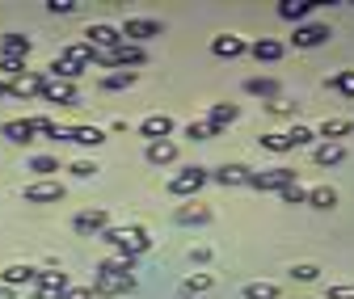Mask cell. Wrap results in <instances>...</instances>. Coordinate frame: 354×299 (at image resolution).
<instances>
[{
	"instance_id": "obj_1",
	"label": "cell",
	"mask_w": 354,
	"mask_h": 299,
	"mask_svg": "<svg viewBox=\"0 0 354 299\" xmlns=\"http://www.w3.org/2000/svg\"><path fill=\"white\" fill-rule=\"evenodd\" d=\"M102 240H106V244H114L122 258H140V253H148V249H152V240H148V232H144V228H106V232H102Z\"/></svg>"
},
{
	"instance_id": "obj_2",
	"label": "cell",
	"mask_w": 354,
	"mask_h": 299,
	"mask_svg": "<svg viewBox=\"0 0 354 299\" xmlns=\"http://www.w3.org/2000/svg\"><path fill=\"white\" fill-rule=\"evenodd\" d=\"M144 59L148 55H144V47H136V42H118L114 51H97L93 55V64H102V68H136Z\"/></svg>"
},
{
	"instance_id": "obj_3",
	"label": "cell",
	"mask_w": 354,
	"mask_h": 299,
	"mask_svg": "<svg viewBox=\"0 0 354 299\" xmlns=\"http://www.w3.org/2000/svg\"><path fill=\"white\" fill-rule=\"evenodd\" d=\"M207 182H211L207 168H203V164H190V168H182V173H173V177H169V194L186 198V194H198Z\"/></svg>"
},
{
	"instance_id": "obj_4",
	"label": "cell",
	"mask_w": 354,
	"mask_h": 299,
	"mask_svg": "<svg viewBox=\"0 0 354 299\" xmlns=\"http://www.w3.org/2000/svg\"><path fill=\"white\" fill-rule=\"evenodd\" d=\"M295 182H299L295 168H283V164H279V168H261V173H249V186H253V190H279V194H283V190L295 186Z\"/></svg>"
},
{
	"instance_id": "obj_5",
	"label": "cell",
	"mask_w": 354,
	"mask_h": 299,
	"mask_svg": "<svg viewBox=\"0 0 354 299\" xmlns=\"http://www.w3.org/2000/svg\"><path fill=\"white\" fill-rule=\"evenodd\" d=\"M51 139H68V144H80V148H102L106 131L102 126H55Z\"/></svg>"
},
{
	"instance_id": "obj_6",
	"label": "cell",
	"mask_w": 354,
	"mask_h": 299,
	"mask_svg": "<svg viewBox=\"0 0 354 299\" xmlns=\"http://www.w3.org/2000/svg\"><path fill=\"white\" fill-rule=\"evenodd\" d=\"M64 291H68V274L64 270H38L34 299H64Z\"/></svg>"
},
{
	"instance_id": "obj_7",
	"label": "cell",
	"mask_w": 354,
	"mask_h": 299,
	"mask_svg": "<svg viewBox=\"0 0 354 299\" xmlns=\"http://www.w3.org/2000/svg\"><path fill=\"white\" fill-rule=\"evenodd\" d=\"M122 34V42H148V38H160V21H152V17H127V26L118 30Z\"/></svg>"
},
{
	"instance_id": "obj_8",
	"label": "cell",
	"mask_w": 354,
	"mask_h": 299,
	"mask_svg": "<svg viewBox=\"0 0 354 299\" xmlns=\"http://www.w3.org/2000/svg\"><path fill=\"white\" fill-rule=\"evenodd\" d=\"M295 47L299 51H313V47H321V42H329V26L325 21H308V26H295Z\"/></svg>"
},
{
	"instance_id": "obj_9",
	"label": "cell",
	"mask_w": 354,
	"mask_h": 299,
	"mask_svg": "<svg viewBox=\"0 0 354 299\" xmlns=\"http://www.w3.org/2000/svg\"><path fill=\"white\" fill-rule=\"evenodd\" d=\"M88 47H93V51H114L118 47V42H122V34H118V26H106V21H93V26H88Z\"/></svg>"
},
{
	"instance_id": "obj_10",
	"label": "cell",
	"mask_w": 354,
	"mask_h": 299,
	"mask_svg": "<svg viewBox=\"0 0 354 299\" xmlns=\"http://www.w3.org/2000/svg\"><path fill=\"white\" fill-rule=\"evenodd\" d=\"M72 228H76L80 236H102V232L110 228V215H106L102 206H93V211H80V215L72 220Z\"/></svg>"
},
{
	"instance_id": "obj_11",
	"label": "cell",
	"mask_w": 354,
	"mask_h": 299,
	"mask_svg": "<svg viewBox=\"0 0 354 299\" xmlns=\"http://www.w3.org/2000/svg\"><path fill=\"white\" fill-rule=\"evenodd\" d=\"M245 51H249V42L236 38V34H215V38H211V55H215V59H241Z\"/></svg>"
},
{
	"instance_id": "obj_12",
	"label": "cell",
	"mask_w": 354,
	"mask_h": 299,
	"mask_svg": "<svg viewBox=\"0 0 354 299\" xmlns=\"http://www.w3.org/2000/svg\"><path fill=\"white\" fill-rule=\"evenodd\" d=\"M249 55L257 59V64H279L283 55H287V47L279 38H257V42H249Z\"/></svg>"
},
{
	"instance_id": "obj_13",
	"label": "cell",
	"mask_w": 354,
	"mask_h": 299,
	"mask_svg": "<svg viewBox=\"0 0 354 299\" xmlns=\"http://www.w3.org/2000/svg\"><path fill=\"white\" fill-rule=\"evenodd\" d=\"M42 97H47L51 106H76L80 102V93L72 89L68 80H47V84H42Z\"/></svg>"
},
{
	"instance_id": "obj_14",
	"label": "cell",
	"mask_w": 354,
	"mask_h": 299,
	"mask_svg": "<svg viewBox=\"0 0 354 299\" xmlns=\"http://www.w3.org/2000/svg\"><path fill=\"white\" fill-rule=\"evenodd\" d=\"M140 135L152 144V139H169L173 135V118L169 114H148L144 122H140Z\"/></svg>"
},
{
	"instance_id": "obj_15",
	"label": "cell",
	"mask_w": 354,
	"mask_h": 299,
	"mask_svg": "<svg viewBox=\"0 0 354 299\" xmlns=\"http://www.w3.org/2000/svg\"><path fill=\"white\" fill-rule=\"evenodd\" d=\"M30 51H34V42L26 34H5V38H0V59H21L26 64Z\"/></svg>"
},
{
	"instance_id": "obj_16",
	"label": "cell",
	"mask_w": 354,
	"mask_h": 299,
	"mask_svg": "<svg viewBox=\"0 0 354 299\" xmlns=\"http://www.w3.org/2000/svg\"><path fill=\"white\" fill-rule=\"evenodd\" d=\"M64 198V186L59 182H34V186H26V202H59Z\"/></svg>"
},
{
	"instance_id": "obj_17",
	"label": "cell",
	"mask_w": 354,
	"mask_h": 299,
	"mask_svg": "<svg viewBox=\"0 0 354 299\" xmlns=\"http://www.w3.org/2000/svg\"><path fill=\"white\" fill-rule=\"evenodd\" d=\"M241 118V110L232 106V102H219V106H211V114H207V126H211V135H219L228 122H236Z\"/></svg>"
},
{
	"instance_id": "obj_18",
	"label": "cell",
	"mask_w": 354,
	"mask_h": 299,
	"mask_svg": "<svg viewBox=\"0 0 354 299\" xmlns=\"http://www.w3.org/2000/svg\"><path fill=\"white\" fill-rule=\"evenodd\" d=\"M34 278H38L34 266H5V270H0V282H5L9 291H17V287H34Z\"/></svg>"
},
{
	"instance_id": "obj_19",
	"label": "cell",
	"mask_w": 354,
	"mask_h": 299,
	"mask_svg": "<svg viewBox=\"0 0 354 299\" xmlns=\"http://www.w3.org/2000/svg\"><path fill=\"white\" fill-rule=\"evenodd\" d=\"M350 131H354V122H350V118H325L317 135H321L325 144H342V139H346Z\"/></svg>"
},
{
	"instance_id": "obj_20",
	"label": "cell",
	"mask_w": 354,
	"mask_h": 299,
	"mask_svg": "<svg viewBox=\"0 0 354 299\" xmlns=\"http://www.w3.org/2000/svg\"><path fill=\"white\" fill-rule=\"evenodd\" d=\"M211 182H219V186H249V168L245 164H224V168H215L211 173Z\"/></svg>"
},
{
	"instance_id": "obj_21",
	"label": "cell",
	"mask_w": 354,
	"mask_h": 299,
	"mask_svg": "<svg viewBox=\"0 0 354 299\" xmlns=\"http://www.w3.org/2000/svg\"><path fill=\"white\" fill-rule=\"evenodd\" d=\"M144 156H148V164H173L177 160V144L173 139H152L144 148Z\"/></svg>"
},
{
	"instance_id": "obj_22",
	"label": "cell",
	"mask_w": 354,
	"mask_h": 299,
	"mask_svg": "<svg viewBox=\"0 0 354 299\" xmlns=\"http://www.w3.org/2000/svg\"><path fill=\"white\" fill-rule=\"evenodd\" d=\"M313 9H317V0H283V5H279V17H283V21H295V26H299V21H304L308 13H313Z\"/></svg>"
},
{
	"instance_id": "obj_23",
	"label": "cell",
	"mask_w": 354,
	"mask_h": 299,
	"mask_svg": "<svg viewBox=\"0 0 354 299\" xmlns=\"http://www.w3.org/2000/svg\"><path fill=\"white\" fill-rule=\"evenodd\" d=\"M173 220H177V224H211V206H203V202L177 206V211H173Z\"/></svg>"
},
{
	"instance_id": "obj_24",
	"label": "cell",
	"mask_w": 354,
	"mask_h": 299,
	"mask_svg": "<svg viewBox=\"0 0 354 299\" xmlns=\"http://www.w3.org/2000/svg\"><path fill=\"white\" fill-rule=\"evenodd\" d=\"M0 135L13 139V144H30V139H34V126H30V118H13V122L0 126Z\"/></svg>"
},
{
	"instance_id": "obj_25",
	"label": "cell",
	"mask_w": 354,
	"mask_h": 299,
	"mask_svg": "<svg viewBox=\"0 0 354 299\" xmlns=\"http://www.w3.org/2000/svg\"><path fill=\"white\" fill-rule=\"evenodd\" d=\"M47 76H51V80H68V84H72L76 76H84V68H76L72 59H64V55H55V59H51V68H47Z\"/></svg>"
},
{
	"instance_id": "obj_26",
	"label": "cell",
	"mask_w": 354,
	"mask_h": 299,
	"mask_svg": "<svg viewBox=\"0 0 354 299\" xmlns=\"http://www.w3.org/2000/svg\"><path fill=\"white\" fill-rule=\"evenodd\" d=\"M93 55H97V51L88 47V42H68V47H64V59H72V64L84 68V72H88V64H93Z\"/></svg>"
},
{
	"instance_id": "obj_27",
	"label": "cell",
	"mask_w": 354,
	"mask_h": 299,
	"mask_svg": "<svg viewBox=\"0 0 354 299\" xmlns=\"http://www.w3.org/2000/svg\"><path fill=\"white\" fill-rule=\"evenodd\" d=\"M245 89H249L253 97H270V102H274V97H279V80H270V76H249Z\"/></svg>"
},
{
	"instance_id": "obj_28",
	"label": "cell",
	"mask_w": 354,
	"mask_h": 299,
	"mask_svg": "<svg viewBox=\"0 0 354 299\" xmlns=\"http://www.w3.org/2000/svg\"><path fill=\"white\" fill-rule=\"evenodd\" d=\"M308 206H317V211L337 206V190L333 186H313V190H308Z\"/></svg>"
},
{
	"instance_id": "obj_29",
	"label": "cell",
	"mask_w": 354,
	"mask_h": 299,
	"mask_svg": "<svg viewBox=\"0 0 354 299\" xmlns=\"http://www.w3.org/2000/svg\"><path fill=\"white\" fill-rule=\"evenodd\" d=\"M313 156H317L321 168H329V164H342V160H346V148H342V144H321Z\"/></svg>"
},
{
	"instance_id": "obj_30",
	"label": "cell",
	"mask_w": 354,
	"mask_h": 299,
	"mask_svg": "<svg viewBox=\"0 0 354 299\" xmlns=\"http://www.w3.org/2000/svg\"><path fill=\"white\" fill-rule=\"evenodd\" d=\"M136 84V72H110L106 80H102V89L106 93H118V89H131Z\"/></svg>"
},
{
	"instance_id": "obj_31",
	"label": "cell",
	"mask_w": 354,
	"mask_h": 299,
	"mask_svg": "<svg viewBox=\"0 0 354 299\" xmlns=\"http://www.w3.org/2000/svg\"><path fill=\"white\" fill-rule=\"evenodd\" d=\"M245 299H279L274 282H245Z\"/></svg>"
},
{
	"instance_id": "obj_32",
	"label": "cell",
	"mask_w": 354,
	"mask_h": 299,
	"mask_svg": "<svg viewBox=\"0 0 354 299\" xmlns=\"http://www.w3.org/2000/svg\"><path fill=\"white\" fill-rule=\"evenodd\" d=\"M215 287V278L211 274H186V282H182V291L186 295H198V291H211Z\"/></svg>"
},
{
	"instance_id": "obj_33",
	"label": "cell",
	"mask_w": 354,
	"mask_h": 299,
	"mask_svg": "<svg viewBox=\"0 0 354 299\" xmlns=\"http://www.w3.org/2000/svg\"><path fill=\"white\" fill-rule=\"evenodd\" d=\"M329 89H337L342 97H354V72H333L329 76Z\"/></svg>"
},
{
	"instance_id": "obj_34",
	"label": "cell",
	"mask_w": 354,
	"mask_h": 299,
	"mask_svg": "<svg viewBox=\"0 0 354 299\" xmlns=\"http://www.w3.org/2000/svg\"><path fill=\"white\" fill-rule=\"evenodd\" d=\"M287 139H291V148H304V144H313L317 139V131H313V126H291V131H287Z\"/></svg>"
},
{
	"instance_id": "obj_35",
	"label": "cell",
	"mask_w": 354,
	"mask_h": 299,
	"mask_svg": "<svg viewBox=\"0 0 354 299\" xmlns=\"http://www.w3.org/2000/svg\"><path fill=\"white\" fill-rule=\"evenodd\" d=\"M261 148L266 152H291V139L279 135V131H270V135H261Z\"/></svg>"
},
{
	"instance_id": "obj_36",
	"label": "cell",
	"mask_w": 354,
	"mask_h": 299,
	"mask_svg": "<svg viewBox=\"0 0 354 299\" xmlns=\"http://www.w3.org/2000/svg\"><path fill=\"white\" fill-rule=\"evenodd\" d=\"M279 198H283V202H287V206H304V202H308V190H304V186H299V182H295V186H287V190H283V194H279Z\"/></svg>"
},
{
	"instance_id": "obj_37",
	"label": "cell",
	"mask_w": 354,
	"mask_h": 299,
	"mask_svg": "<svg viewBox=\"0 0 354 299\" xmlns=\"http://www.w3.org/2000/svg\"><path fill=\"white\" fill-rule=\"evenodd\" d=\"M30 168H34V173H59V160L55 156H34Z\"/></svg>"
},
{
	"instance_id": "obj_38",
	"label": "cell",
	"mask_w": 354,
	"mask_h": 299,
	"mask_svg": "<svg viewBox=\"0 0 354 299\" xmlns=\"http://www.w3.org/2000/svg\"><path fill=\"white\" fill-rule=\"evenodd\" d=\"M291 278H295V282H317L321 270H317V266H291Z\"/></svg>"
},
{
	"instance_id": "obj_39",
	"label": "cell",
	"mask_w": 354,
	"mask_h": 299,
	"mask_svg": "<svg viewBox=\"0 0 354 299\" xmlns=\"http://www.w3.org/2000/svg\"><path fill=\"white\" fill-rule=\"evenodd\" d=\"M325 299H354V282H342V287H329Z\"/></svg>"
},
{
	"instance_id": "obj_40",
	"label": "cell",
	"mask_w": 354,
	"mask_h": 299,
	"mask_svg": "<svg viewBox=\"0 0 354 299\" xmlns=\"http://www.w3.org/2000/svg\"><path fill=\"white\" fill-rule=\"evenodd\" d=\"M72 173H76V177H93V173H102V168H97L93 160H76V164H72Z\"/></svg>"
},
{
	"instance_id": "obj_41",
	"label": "cell",
	"mask_w": 354,
	"mask_h": 299,
	"mask_svg": "<svg viewBox=\"0 0 354 299\" xmlns=\"http://www.w3.org/2000/svg\"><path fill=\"white\" fill-rule=\"evenodd\" d=\"M207 135H211L207 122H190V126H186V139H207Z\"/></svg>"
},
{
	"instance_id": "obj_42",
	"label": "cell",
	"mask_w": 354,
	"mask_h": 299,
	"mask_svg": "<svg viewBox=\"0 0 354 299\" xmlns=\"http://www.w3.org/2000/svg\"><path fill=\"white\" fill-rule=\"evenodd\" d=\"M51 13H76V0H47Z\"/></svg>"
},
{
	"instance_id": "obj_43",
	"label": "cell",
	"mask_w": 354,
	"mask_h": 299,
	"mask_svg": "<svg viewBox=\"0 0 354 299\" xmlns=\"http://www.w3.org/2000/svg\"><path fill=\"white\" fill-rule=\"evenodd\" d=\"M64 299H93V287H68Z\"/></svg>"
},
{
	"instance_id": "obj_44",
	"label": "cell",
	"mask_w": 354,
	"mask_h": 299,
	"mask_svg": "<svg viewBox=\"0 0 354 299\" xmlns=\"http://www.w3.org/2000/svg\"><path fill=\"white\" fill-rule=\"evenodd\" d=\"M190 262H198V266H203V262H211V249H207V244H198V249H190Z\"/></svg>"
},
{
	"instance_id": "obj_45",
	"label": "cell",
	"mask_w": 354,
	"mask_h": 299,
	"mask_svg": "<svg viewBox=\"0 0 354 299\" xmlns=\"http://www.w3.org/2000/svg\"><path fill=\"white\" fill-rule=\"evenodd\" d=\"M0 299H17V291H9L5 282H0Z\"/></svg>"
},
{
	"instance_id": "obj_46",
	"label": "cell",
	"mask_w": 354,
	"mask_h": 299,
	"mask_svg": "<svg viewBox=\"0 0 354 299\" xmlns=\"http://www.w3.org/2000/svg\"><path fill=\"white\" fill-rule=\"evenodd\" d=\"M5 93H9V84H5V80H0V97H5Z\"/></svg>"
}]
</instances>
